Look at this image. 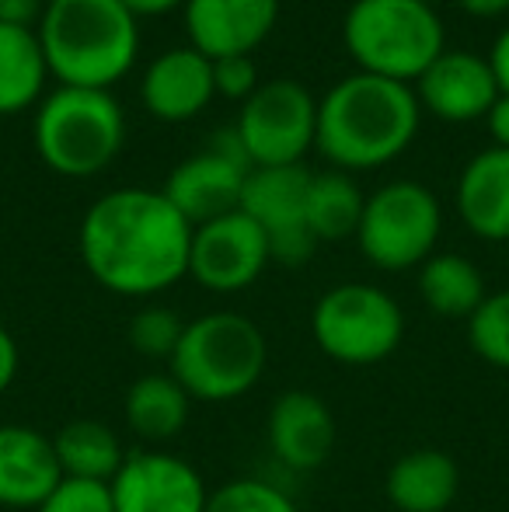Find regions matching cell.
I'll return each mask as SVG.
<instances>
[{
	"mask_svg": "<svg viewBox=\"0 0 509 512\" xmlns=\"http://www.w3.org/2000/svg\"><path fill=\"white\" fill-rule=\"evenodd\" d=\"M363 206H367V196L349 171H318L311 175V189H307V230L318 244L356 237Z\"/></svg>",
	"mask_w": 509,
	"mask_h": 512,
	"instance_id": "cell-25",
	"label": "cell"
},
{
	"mask_svg": "<svg viewBox=\"0 0 509 512\" xmlns=\"http://www.w3.org/2000/svg\"><path fill=\"white\" fill-rule=\"evenodd\" d=\"M468 345L496 370H509V290L489 293L468 317Z\"/></svg>",
	"mask_w": 509,
	"mask_h": 512,
	"instance_id": "cell-27",
	"label": "cell"
},
{
	"mask_svg": "<svg viewBox=\"0 0 509 512\" xmlns=\"http://www.w3.org/2000/svg\"><path fill=\"white\" fill-rule=\"evenodd\" d=\"M206 512H300L297 502L272 481L234 478L227 485L213 488Z\"/></svg>",
	"mask_w": 509,
	"mask_h": 512,
	"instance_id": "cell-28",
	"label": "cell"
},
{
	"mask_svg": "<svg viewBox=\"0 0 509 512\" xmlns=\"http://www.w3.org/2000/svg\"><path fill=\"white\" fill-rule=\"evenodd\" d=\"M489 67H492V74H496L499 91H503V95H509V25L496 35V42H492Z\"/></svg>",
	"mask_w": 509,
	"mask_h": 512,
	"instance_id": "cell-34",
	"label": "cell"
},
{
	"mask_svg": "<svg viewBox=\"0 0 509 512\" xmlns=\"http://www.w3.org/2000/svg\"><path fill=\"white\" fill-rule=\"evenodd\" d=\"M116 512H206L210 488L189 460L161 450L126 453L109 481Z\"/></svg>",
	"mask_w": 509,
	"mask_h": 512,
	"instance_id": "cell-12",
	"label": "cell"
},
{
	"mask_svg": "<svg viewBox=\"0 0 509 512\" xmlns=\"http://www.w3.org/2000/svg\"><path fill=\"white\" fill-rule=\"evenodd\" d=\"M189 46L206 60L255 56L279 21V0H185Z\"/></svg>",
	"mask_w": 509,
	"mask_h": 512,
	"instance_id": "cell-15",
	"label": "cell"
},
{
	"mask_svg": "<svg viewBox=\"0 0 509 512\" xmlns=\"http://www.w3.org/2000/svg\"><path fill=\"white\" fill-rule=\"evenodd\" d=\"M311 335L342 366H374L394 356L405 338V310L381 286L339 283L311 310Z\"/></svg>",
	"mask_w": 509,
	"mask_h": 512,
	"instance_id": "cell-7",
	"label": "cell"
},
{
	"mask_svg": "<svg viewBox=\"0 0 509 512\" xmlns=\"http://www.w3.org/2000/svg\"><path fill=\"white\" fill-rule=\"evenodd\" d=\"M210 150H217L220 157H227V161H234V164H241V168L252 171V161H248V150H245V143H241V136H238V129H234V126L217 129V136H213Z\"/></svg>",
	"mask_w": 509,
	"mask_h": 512,
	"instance_id": "cell-33",
	"label": "cell"
},
{
	"mask_svg": "<svg viewBox=\"0 0 509 512\" xmlns=\"http://www.w3.org/2000/svg\"><path fill=\"white\" fill-rule=\"evenodd\" d=\"M258 88V67L255 56H227L213 60V91L231 102H248Z\"/></svg>",
	"mask_w": 509,
	"mask_h": 512,
	"instance_id": "cell-30",
	"label": "cell"
},
{
	"mask_svg": "<svg viewBox=\"0 0 509 512\" xmlns=\"http://www.w3.org/2000/svg\"><path fill=\"white\" fill-rule=\"evenodd\" d=\"M18 370H21V352H18V342H14L11 331L0 324V398L11 391V384L18 380Z\"/></svg>",
	"mask_w": 509,
	"mask_h": 512,
	"instance_id": "cell-32",
	"label": "cell"
},
{
	"mask_svg": "<svg viewBox=\"0 0 509 512\" xmlns=\"http://www.w3.org/2000/svg\"><path fill=\"white\" fill-rule=\"evenodd\" d=\"M234 129L245 143L252 168L304 164L318 140V98L290 77L265 81L248 102H241Z\"/></svg>",
	"mask_w": 509,
	"mask_h": 512,
	"instance_id": "cell-9",
	"label": "cell"
},
{
	"mask_svg": "<svg viewBox=\"0 0 509 512\" xmlns=\"http://www.w3.org/2000/svg\"><path fill=\"white\" fill-rule=\"evenodd\" d=\"M440 230L443 209L433 189L412 178H398L367 196L356 244L374 269L408 272L436 255Z\"/></svg>",
	"mask_w": 509,
	"mask_h": 512,
	"instance_id": "cell-8",
	"label": "cell"
},
{
	"mask_svg": "<svg viewBox=\"0 0 509 512\" xmlns=\"http://www.w3.org/2000/svg\"><path fill=\"white\" fill-rule=\"evenodd\" d=\"M461 492L454 457L436 446L408 450L387 467L384 495L398 512H447Z\"/></svg>",
	"mask_w": 509,
	"mask_h": 512,
	"instance_id": "cell-20",
	"label": "cell"
},
{
	"mask_svg": "<svg viewBox=\"0 0 509 512\" xmlns=\"http://www.w3.org/2000/svg\"><path fill=\"white\" fill-rule=\"evenodd\" d=\"M182 335H185V321L178 317V310L161 307V304L136 310L126 328L129 349L143 359H154V363H171Z\"/></svg>",
	"mask_w": 509,
	"mask_h": 512,
	"instance_id": "cell-26",
	"label": "cell"
},
{
	"mask_svg": "<svg viewBox=\"0 0 509 512\" xmlns=\"http://www.w3.org/2000/svg\"><path fill=\"white\" fill-rule=\"evenodd\" d=\"M272 262L269 237L241 209L192 227L189 276L210 293H241Z\"/></svg>",
	"mask_w": 509,
	"mask_h": 512,
	"instance_id": "cell-11",
	"label": "cell"
},
{
	"mask_svg": "<svg viewBox=\"0 0 509 512\" xmlns=\"http://www.w3.org/2000/svg\"><path fill=\"white\" fill-rule=\"evenodd\" d=\"M269 363V342L252 317L238 310H210L185 321V335L171 356V377L192 401L224 405L255 391Z\"/></svg>",
	"mask_w": 509,
	"mask_h": 512,
	"instance_id": "cell-4",
	"label": "cell"
},
{
	"mask_svg": "<svg viewBox=\"0 0 509 512\" xmlns=\"http://www.w3.org/2000/svg\"><path fill=\"white\" fill-rule=\"evenodd\" d=\"M49 63L35 28L0 21V115H21L42 102Z\"/></svg>",
	"mask_w": 509,
	"mask_h": 512,
	"instance_id": "cell-24",
	"label": "cell"
},
{
	"mask_svg": "<svg viewBox=\"0 0 509 512\" xmlns=\"http://www.w3.org/2000/svg\"><path fill=\"white\" fill-rule=\"evenodd\" d=\"M35 512H116V502L105 481L60 478V485L39 502Z\"/></svg>",
	"mask_w": 509,
	"mask_h": 512,
	"instance_id": "cell-29",
	"label": "cell"
},
{
	"mask_svg": "<svg viewBox=\"0 0 509 512\" xmlns=\"http://www.w3.org/2000/svg\"><path fill=\"white\" fill-rule=\"evenodd\" d=\"M192 398L171 373H143L129 384L123 415L133 436L143 443H168L189 425Z\"/></svg>",
	"mask_w": 509,
	"mask_h": 512,
	"instance_id": "cell-21",
	"label": "cell"
},
{
	"mask_svg": "<svg viewBox=\"0 0 509 512\" xmlns=\"http://www.w3.org/2000/svg\"><path fill=\"white\" fill-rule=\"evenodd\" d=\"M60 478L53 436L21 422L0 425V506L39 509Z\"/></svg>",
	"mask_w": 509,
	"mask_h": 512,
	"instance_id": "cell-18",
	"label": "cell"
},
{
	"mask_svg": "<svg viewBox=\"0 0 509 512\" xmlns=\"http://www.w3.org/2000/svg\"><path fill=\"white\" fill-rule=\"evenodd\" d=\"M265 439L269 453L290 471H318L328 464L339 443V425L328 401L304 387L283 391L269 405L265 418Z\"/></svg>",
	"mask_w": 509,
	"mask_h": 512,
	"instance_id": "cell-14",
	"label": "cell"
},
{
	"mask_svg": "<svg viewBox=\"0 0 509 512\" xmlns=\"http://www.w3.org/2000/svg\"><path fill=\"white\" fill-rule=\"evenodd\" d=\"M53 450L63 478L105 481V485L116 478L126 460L123 439L102 418H74L60 425V432L53 436Z\"/></svg>",
	"mask_w": 509,
	"mask_h": 512,
	"instance_id": "cell-22",
	"label": "cell"
},
{
	"mask_svg": "<svg viewBox=\"0 0 509 512\" xmlns=\"http://www.w3.org/2000/svg\"><path fill=\"white\" fill-rule=\"evenodd\" d=\"M457 216L482 241H509V150L489 147L464 164L457 178Z\"/></svg>",
	"mask_w": 509,
	"mask_h": 512,
	"instance_id": "cell-19",
	"label": "cell"
},
{
	"mask_svg": "<svg viewBox=\"0 0 509 512\" xmlns=\"http://www.w3.org/2000/svg\"><path fill=\"white\" fill-rule=\"evenodd\" d=\"M35 154L63 178L102 175L126 143V115L112 91L60 88L35 108Z\"/></svg>",
	"mask_w": 509,
	"mask_h": 512,
	"instance_id": "cell-5",
	"label": "cell"
},
{
	"mask_svg": "<svg viewBox=\"0 0 509 512\" xmlns=\"http://www.w3.org/2000/svg\"><path fill=\"white\" fill-rule=\"evenodd\" d=\"M471 18H503L509 11V0H454Z\"/></svg>",
	"mask_w": 509,
	"mask_h": 512,
	"instance_id": "cell-36",
	"label": "cell"
},
{
	"mask_svg": "<svg viewBox=\"0 0 509 512\" xmlns=\"http://www.w3.org/2000/svg\"><path fill=\"white\" fill-rule=\"evenodd\" d=\"M422 112L443 122H475L492 112L499 102V84L489 67V56L468 49H443L422 77L412 84Z\"/></svg>",
	"mask_w": 509,
	"mask_h": 512,
	"instance_id": "cell-13",
	"label": "cell"
},
{
	"mask_svg": "<svg viewBox=\"0 0 509 512\" xmlns=\"http://www.w3.org/2000/svg\"><path fill=\"white\" fill-rule=\"evenodd\" d=\"M307 189H311V171L304 164L293 168H252L241 189V213L252 216L269 237V255L279 265L311 262L314 234L307 230Z\"/></svg>",
	"mask_w": 509,
	"mask_h": 512,
	"instance_id": "cell-10",
	"label": "cell"
},
{
	"mask_svg": "<svg viewBox=\"0 0 509 512\" xmlns=\"http://www.w3.org/2000/svg\"><path fill=\"white\" fill-rule=\"evenodd\" d=\"M342 42L363 74L415 84L447 49V32L426 0H353L342 18Z\"/></svg>",
	"mask_w": 509,
	"mask_h": 512,
	"instance_id": "cell-6",
	"label": "cell"
},
{
	"mask_svg": "<svg viewBox=\"0 0 509 512\" xmlns=\"http://www.w3.org/2000/svg\"><path fill=\"white\" fill-rule=\"evenodd\" d=\"M46 0H0V21L18 28H39Z\"/></svg>",
	"mask_w": 509,
	"mask_h": 512,
	"instance_id": "cell-31",
	"label": "cell"
},
{
	"mask_svg": "<svg viewBox=\"0 0 509 512\" xmlns=\"http://www.w3.org/2000/svg\"><path fill=\"white\" fill-rule=\"evenodd\" d=\"M485 122H489L492 147L509 150V95H499V102L492 105V112L485 115Z\"/></svg>",
	"mask_w": 509,
	"mask_h": 512,
	"instance_id": "cell-35",
	"label": "cell"
},
{
	"mask_svg": "<svg viewBox=\"0 0 509 512\" xmlns=\"http://www.w3.org/2000/svg\"><path fill=\"white\" fill-rule=\"evenodd\" d=\"M35 32L67 88L112 91L140 56V18L123 0H46Z\"/></svg>",
	"mask_w": 509,
	"mask_h": 512,
	"instance_id": "cell-3",
	"label": "cell"
},
{
	"mask_svg": "<svg viewBox=\"0 0 509 512\" xmlns=\"http://www.w3.org/2000/svg\"><path fill=\"white\" fill-rule=\"evenodd\" d=\"M136 18H161V14L175 11V7H185V0H123Z\"/></svg>",
	"mask_w": 509,
	"mask_h": 512,
	"instance_id": "cell-37",
	"label": "cell"
},
{
	"mask_svg": "<svg viewBox=\"0 0 509 512\" xmlns=\"http://www.w3.org/2000/svg\"><path fill=\"white\" fill-rule=\"evenodd\" d=\"M213 60L199 49H164L140 77V102L161 122H189L213 102Z\"/></svg>",
	"mask_w": 509,
	"mask_h": 512,
	"instance_id": "cell-16",
	"label": "cell"
},
{
	"mask_svg": "<svg viewBox=\"0 0 509 512\" xmlns=\"http://www.w3.org/2000/svg\"><path fill=\"white\" fill-rule=\"evenodd\" d=\"M77 248L102 290L147 300L189 276L192 223L161 189H116L88 206Z\"/></svg>",
	"mask_w": 509,
	"mask_h": 512,
	"instance_id": "cell-1",
	"label": "cell"
},
{
	"mask_svg": "<svg viewBox=\"0 0 509 512\" xmlns=\"http://www.w3.org/2000/svg\"><path fill=\"white\" fill-rule=\"evenodd\" d=\"M419 297L436 317L468 321L489 297V290H485L482 269L471 258L457 251H440L419 265Z\"/></svg>",
	"mask_w": 509,
	"mask_h": 512,
	"instance_id": "cell-23",
	"label": "cell"
},
{
	"mask_svg": "<svg viewBox=\"0 0 509 512\" xmlns=\"http://www.w3.org/2000/svg\"><path fill=\"white\" fill-rule=\"evenodd\" d=\"M419 119L422 105L412 84L356 70L318 98L314 150L335 171H374L412 147Z\"/></svg>",
	"mask_w": 509,
	"mask_h": 512,
	"instance_id": "cell-2",
	"label": "cell"
},
{
	"mask_svg": "<svg viewBox=\"0 0 509 512\" xmlns=\"http://www.w3.org/2000/svg\"><path fill=\"white\" fill-rule=\"evenodd\" d=\"M248 168L220 157L217 150H199L185 157L171 175L164 178V196L168 203L192 223H210L217 216H227L241 206V189H245Z\"/></svg>",
	"mask_w": 509,
	"mask_h": 512,
	"instance_id": "cell-17",
	"label": "cell"
},
{
	"mask_svg": "<svg viewBox=\"0 0 509 512\" xmlns=\"http://www.w3.org/2000/svg\"><path fill=\"white\" fill-rule=\"evenodd\" d=\"M426 4H433V0H426Z\"/></svg>",
	"mask_w": 509,
	"mask_h": 512,
	"instance_id": "cell-38",
	"label": "cell"
}]
</instances>
